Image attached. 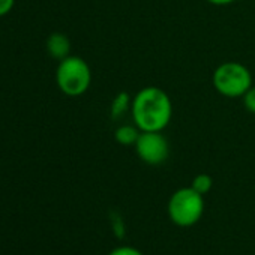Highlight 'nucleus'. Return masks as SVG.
I'll use <instances>...</instances> for the list:
<instances>
[{"label": "nucleus", "mask_w": 255, "mask_h": 255, "mask_svg": "<svg viewBox=\"0 0 255 255\" xmlns=\"http://www.w3.org/2000/svg\"><path fill=\"white\" fill-rule=\"evenodd\" d=\"M131 114L141 132H162L171 122L173 102L165 90L147 86L132 98Z\"/></svg>", "instance_id": "f257e3e1"}, {"label": "nucleus", "mask_w": 255, "mask_h": 255, "mask_svg": "<svg viewBox=\"0 0 255 255\" xmlns=\"http://www.w3.org/2000/svg\"><path fill=\"white\" fill-rule=\"evenodd\" d=\"M212 83L219 95L236 99L242 98L252 86V75L251 71L239 62H224L215 69Z\"/></svg>", "instance_id": "f03ea898"}, {"label": "nucleus", "mask_w": 255, "mask_h": 255, "mask_svg": "<svg viewBox=\"0 0 255 255\" xmlns=\"http://www.w3.org/2000/svg\"><path fill=\"white\" fill-rule=\"evenodd\" d=\"M59 89L68 96H80L86 93L92 83V71L87 62L78 56H68L60 60L56 71Z\"/></svg>", "instance_id": "7ed1b4c3"}, {"label": "nucleus", "mask_w": 255, "mask_h": 255, "mask_svg": "<svg viewBox=\"0 0 255 255\" xmlns=\"http://www.w3.org/2000/svg\"><path fill=\"white\" fill-rule=\"evenodd\" d=\"M203 212V195L191 186L177 189L168 201V216L177 227L195 225L201 219Z\"/></svg>", "instance_id": "20e7f679"}, {"label": "nucleus", "mask_w": 255, "mask_h": 255, "mask_svg": "<svg viewBox=\"0 0 255 255\" xmlns=\"http://www.w3.org/2000/svg\"><path fill=\"white\" fill-rule=\"evenodd\" d=\"M134 147L138 158L149 165H161L170 156V143L162 132H141Z\"/></svg>", "instance_id": "39448f33"}, {"label": "nucleus", "mask_w": 255, "mask_h": 255, "mask_svg": "<svg viewBox=\"0 0 255 255\" xmlns=\"http://www.w3.org/2000/svg\"><path fill=\"white\" fill-rule=\"evenodd\" d=\"M47 50H48L51 57L63 60V59H66L69 56L71 41H69V38L66 35L56 32V33L50 35V38L47 41Z\"/></svg>", "instance_id": "423d86ee"}, {"label": "nucleus", "mask_w": 255, "mask_h": 255, "mask_svg": "<svg viewBox=\"0 0 255 255\" xmlns=\"http://www.w3.org/2000/svg\"><path fill=\"white\" fill-rule=\"evenodd\" d=\"M141 131L135 125H120L116 132H114V138L120 146H135L138 137H140Z\"/></svg>", "instance_id": "0eeeda50"}, {"label": "nucleus", "mask_w": 255, "mask_h": 255, "mask_svg": "<svg viewBox=\"0 0 255 255\" xmlns=\"http://www.w3.org/2000/svg\"><path fill=\"white\" fill-rule=\"evenodd\" d=\"M131 107H132V96L128 92H119L111 101L110 114L113 119H120L128 111H131Z\"/></svg>", "instance_id": "6e6552de"}, {"label": "nucleus", "mask_w": 255, "mask_h": 255, "mask_svg": "<svg viewBox=\"0 0 255 255\" xmlns=\"http://www.w3.org/2000/svg\"><path fill=\"white\" fill-rule=\"evenodd\" d=\"M212 186H213V179H212L209 174H204V173L197 174V176L194 177L192 183H191V188L195 189V191H197L198 194H201V195L209 194L210 189H212Z\"/></svg>", "instance_id": "1a4fd4ad"}, {"label": "nucleus", "mask_w": 255, "mask_h": 255, "mask_svg": "<svg viewBox=\"0 0 255 255\" xmlns=\"http://www.w3.org/2000/svg\"><path fill=\"white\" fill-rule=\"evenodd\" d=\"M242 99H243L245 108H246L251 114H255V86H254V84L248 89V92L242 96Z\"/></svg>", "instance_id": "9d476101"}, {"label": "nucleus", "mask_w": 255, "mask_h": 255, "mask_svg": "<svg viewBox=\"0 0 255 255\" xmlns=\"http://www.w3.org/2000/svg\"><path fill=\"white\" fill-rule=\"evenodd\" d=\"M108 255H143V254L132 246H120V248H116L114 251H111Z\"/></svg>", "instance_id": "9b49d317"}, {"label": "nucleus", "mask_w": 255, "mask_h": 255, "mask_svg": "<svg viewBox=\"0 0 255 255\" xmlns=\"http://www.w3.org/2000/svg\"><path fill=\"white\" fill-rule=\"evenodd\" d=\"M15 0H0V17H3L11 12Z\"/></svg>", "instance_id": "f8f14e48"}, {"label": "nucleus", "mask_w": 255, "mask_h": 255, "mask_svg": "<svg viewBox=\"0 0 255 255\" xmlns=\"http://www.w3.org/2000/svg\"><path fill=\"white\" fill-rule=\"evenodd\" d=\"M207 3L213 5V6H228V5H233L237 0H206Z\"/></svg>", "instance_id": "ddd939ff"}]
</instances>
